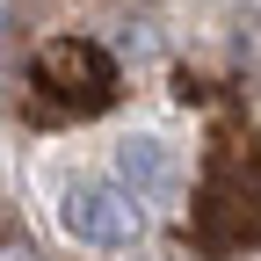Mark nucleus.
<instances>
[{
  "label": "nucleus",
  "instance_id": "obj_4",
  "mask_svg": "<svg viewBox=\"0 0 261 261\" xmlns=\"http://www.w3.org/2000/svg\"><path fill=\"white\" fill-rule=\"evenodd\" d=\"M8 261H37V254H29V240H22V232H8Z\"/></svg>",
  "mask_w": 261,
  "mask_h": 261
},
{
  "label": "nucleus",
  "instance_id": "obj_2",
  "mask_svg": "<svg viewBox=\"0 0 261 261\" xmlns=\"http://www.w3.org/2000/svg\"><path fill=\"white\" fill-rule=\"evenodd\" d=\"M58 225L80 247H130L138 240V196L130 189H102V181H73L58 203Z\"/></svg>",
  "mask_w": 261,
  "mask_h": 261
},
{
  "label": "nucleus",
  "instance_id": "obj_3",
  "mask_svg": "<svg viewBox=\"0 0 261 261\" xmlns=\"http://www.w3.org/2000/svg\"><path fill=\"white\" fill-rule=\"evenodd\" d=\"M116 181L138 196V203H167L181 174H174V152L160 145V138H130V145L116 152Z\"/></svg>",
  "mask_w": 261,
  "mask_h": 261
},
{
  "label": "nucleus",
  "instance_id": "obj_1",
  "mask_svg": "<svg viewBox=\"0 0 261 261\" xmlns=\"http://www.w3.org/2000/svg\"><path fill=\"white\" fill-rule=\"evenodd\" d=\"M37 87L51 94V109H73V116H94V109H109L116 102V65L102 44H80V37H65L37 58Z\"/></svg>",
  "mask_w": 261,
  "mask_h": 261
}]
</instances>
